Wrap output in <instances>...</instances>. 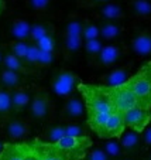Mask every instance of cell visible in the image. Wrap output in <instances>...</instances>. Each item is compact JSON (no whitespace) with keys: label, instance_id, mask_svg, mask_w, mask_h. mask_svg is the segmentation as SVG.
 <instances>
[{"label":"cell","instance_id":"cell-18","mask_svg":"<svg viewBox=\"0 0 151 160\" xmlns=\"http://www.w3.org/2000/svg\"><path fill=\"white\" fill-rule=\"evenodd\" d=\"M33 99V92L28 87H20L12 91V105L14 113H21L23 111L28 109Z\"/></svg>","mask_w":151,"mask_h":160},{"label":"cell","instance_id":"cell-30","mask_svg":"<svg viewBox=\"0 0 151 160\" xmlns=\"http://www.w3.org/2000/svg\"><path fill=\"white\" fill-rule=\"evenodd\" d=\"M82 27H83V18L78 16H71L62 28V34L69 36H82Z\"/></svg>","mask_w":151,"mask_h":160},{"label":"cell","instance_id":"cell-38","mask_svg":"<svg viewBox=\"0 0 151 160\" xmlns=\"http://www.w3.org/2000/svg\"><path fill=\"white\" fill-rule=\"evenodd\" d=\"M65 129H67V136H82V135H86L85 128L81 126L78 122H69V123H65Z\"/></svg>","mask_w":151,"mask_h":160},{"label":"cell","instance_id":"cell-40","mask_svg":"<svg viewBox=\"0 0 151 160\" xmlns=\"http://www.w3.org/2000/svg\"><path fill=\"white\" fill-rule=\"evenodd\" d=\"M4 9H6V2H4V0H0V16L3 14Z\"/></svg>","mask_w":151,"mask_h":160},{"label":"cell","instance_id":"cell-29","mask_svg":"<svg viewBox=\"0 0 151 160\" xmlns=\"http://www.w3.org/2000/svg\"><path fill=\"white\" fill-rule=\"evenodd\" d=\"M103 48V42L99 38L95 40H88V41H83V50L85 54H86V60H88L89 65L96 60V57L99 55V52Z\"/></svg>","mask_w":151,"mask_h":160},{"label":"cell","instance_id":"cell-7","mask_svg":"<svg viewBox=\"0 0 151 160\" xmlns=\"http://www.w3.org/2000/svg\"><path fill=\"white\" fill-rule=\"evenodd\" d=\"M83 116H86V108H85L83 98L81 97V94H73L72 97L67 98L58 113L59 122H64V123L79 122L81 119H83Z\"/></svg>","mask_w":151,"mask_h":160},{"label":"cell","instance_id":"cell-27","mask_svg":"<svg viewBox=\"0 0 151 160\" xmlns=\"http://www.w3.org/2000/svg\"><path fill=\"white\" fill-rule=\"evenodd\" d=\"M28 143H7L0 154L2 160H24Z\"/></svg>","mask_w":151,"mask_h":160},{"label":"cell","instance_id":"cell-19","mask_svg":"<svg viewBox=\"0 0 151 160\" xmlns=\"http://www.w3.org/2000/svg\"><path fill=\"white\" fill-rule=\"evenodd\" d=\"M83 48V38L82 36H69L62 34V44H61V54L65 60H71Z\"/></svg>","mask_w":151,"mask_h":160},{"label":"cell","instance_id":"cell-43","mask_svg":"<svg viewBox=\"0 0 151 160\" xmlns=\"http://www.w3.org/2000/svg\"><path fill=\"white\" fill-rule=\"evenodd\" d=\"M3 149H4V146L2 145V142H0V154H2V152H3Z\"/></svg>","mask_w":151,"mask_h":160},{"label":"cell","instance_id":"cell-24","mask_svg":"<svg viewBox=\"0 0 151 160\" xmlns=\"http://www.w3.org/2000/svg\"><path fill=\"white\" fill-rule=\"evenodd\" d=\"M100 38L105 41H115L123 33V27L117 21H100L99 23Z\"/></svg>","mask_w":151,"mask_h":160},{"label":"cell","instance_id":"cell-44","mask_svg":"<svg viewBox=\"0 0 151 160\" xmlns=\"http://www.w3.org/2000/svg\"><path fill=\"white\" fill-rule=\"evenodd\" d=\"M119 160H134V159H127L126 157V159H119Z\"/></svg>","mask_w":151,"mask_h":160},{"label":"cell","instance_id":"cell-5","mask_svg":"<svg viewBox=\"0 0 151 160\" xmlns=\"http://www.w3.org/2000/svg\"><path fill=\"white\" fill-rule=\"evenodd\" d=\"M126 54V45L123 42H110L103 45L102 51L96 57V60L91 64V67L96 70H107L113 68Z\"/></svg>","mask_w":151,"mask_h":160},{"label":"cell","instance_id":"cell-28","mask_svg":"<svg viewBox=\"0 0 151 160\" xmlns=\"http://www.w3.org/2000/svg\"><path fill=\"white\" fill-rule=\"evenodd\" d=\"M102 149L109 154L113 160L115 159H120V157L126 156L123 148H121V143L119 140V138H113V139H105V142L102 143Z\"/></svg>","mask_w":151,"mask_h":160},{"label":"cell","instance_id":"cell-39","mask_svg":"<svg viewBox=\"0 0 151 160\" xmlns=\"http://www.w3.org/2000/svg\"><path fill=\"white\" fill-rule=\"evenodd\" d=\"M143 149H151V123L141 132Z\"/></svg>","mask_w":151,"mask_h":160},{"label":"cell","instance_id":"cell-13","mask_svg":"<svg viewBox=\"0 0 151 160\" xmlns=\"http://www.w3.org/2000/svg\"><path fill=\"white\" fill-rule=\"evenodd\" d=\"M131 75H133L131 65L117 67V68L109 70L105 75L100 77V84L105 87H119V85L126 84Z\"/></svg>","mask_w":151,"mask_h":160},{"label":"cell","instance_id":"cell-45","mask_svg":"<svg viewBox=\"0 0 151 160\" xmlns=\"http://www.w3.org/2000/svg\"><path fill=\"white\" fill-rule=\"evenodd\" d=\"M0 160H2V157H0Z\"/></svg>","mask_w":151,"mask_h":160},{"label":"cell","instance_id":"cell-6","mask_svg":"<svg viewBox=\"0 0 151 160\" xmlns=\"http://www.w3.org/2000/svg\"><path fill=\"white\" fill-rule=\"evenodd\" d=\"M31 143H33L40 160H82L81 157L72 154L71 152L59 148L57 143H50L40 139H35Z\"/></svg>","mask_w":151,"mask_h":160},{"label":"cell","instance_id":"cell-26","mask_svg":"<svg viewBox=\"0 0 151 160\" xmlns=\"http://www.w3.org/2000/svg\"><path fill=\"white\" fill-rule=\"evenodd\" d=\"M64 136H67V129H65V123L59 122V123H48L44 130H42V139L50 143H57L61 140Z\"/></svg>","mask_w":151,"mask_h":160},{"label":"cell","instance_id":"cell-3","mask_svg":"<svg viewBox=\"0 0 151 160\" xmlns=\"http://www.w3.org/2000/svg\"><path fill=\"white\" fill-rule=\"evenodd\" d=\"M55 102L51 98L50 92L44 88H37L33 92V99L28 106V116L34 122L41 123H52L57 118Z\"/></svg>","mask_w":151,"mask_h":160},{"label":"cell","instance_id":"cell-11","mask_svg":"<svg viewBox=\"0 0 151 160\" xmlns=\"http://www.w3.org/2000/svg\"><path fill=\"white\" fill-rule=\"evenodd\" d=\"M3 133L10 140H23L31 133V125L28 121L21 118H10L3 125Z\"/></svg>","mask_w":151,"mask_h":160},{"label":"cell","instance_id":"cell-10","mask_svg":"<svg viewBox=\"0 0 151 160\" xmlns=\"http://www.w3.org/2000/svg\"><path fill=\"white\" fill-rule=\"evenodd\" d=\"M57 145L65 150L71 152L72 154L81 157L83 160L85 154L92 148V139L88 135L82 136H64L61 140H58Z\"/></svg>","mask_w":151,"mask_h":160},{"label":"cell","instance_id":"cell-4","mask_svg":"<svg viewBox=\"0 0 151 160\" xmlns=\"http://www.w3.org/2000/svg\"><path fill=\"white\" fill-rule=\"evenodd\" d=\"M81 82L82 81L73 71L67 70V68H61V70H57L52 74L50 87H51V91L57 97L67 99V98L72 97L73 94L78 92V87Z\"/></svg>","mask_w":151,"mask_h":160},{"label":"cell","instance_id":"cell-36","mask_svg":"<svg viewBox=\"0 0 151 160\" xmlns=\"http://www.w3.org/2000/svg\"><path fill=\"white\" fill-rule=\"evenodd\" d=\"M83 160H113V159L103 150L102 146H97V148L89 149L86 152V154H85Z\"/></svg>","mask_w":151,"mask_h":160},{"label":"cell","instance_id":"cell-34","mask_svg":"<svg viewBox=\"0 0 151 160\" xmlns=\"http://www.w3.org/2000/svg\"><path fill=\"white\" fill-rule=\"evenodd\" d=\"M34 44H35L40 50L55 52V50H57V40H55V33L54 34H48V36H45V37H42L41 40H38V41L34 42Z\"/></svg>","mask_w":151,"mask_h":160},{"label":"cell","instance_id":"cell-25","mask_svg":"<svg viewBox=\"0 0 151 160\" xmlns=\"http://www.w3.org/2000/svg\"><path fill=\"white\" fill-rule=\"evenodd\" d=\"M55 27L51 21L47 20H40L31 24V31H30V42H37L41 40L42 37L48 36V34H54Z\"/></svg>","mask_w":151,"mask_h":160},{"label":"cell","instance_id":"cell-33","mask_svg":"<svg viewBox=\"0 0 151 160\" xmlns=\"http://www.w3.org/2000/svg\"><path fill=\"white\" fill-rule=\"evenodd\" d=\"M52 0H26V6L34 13L44 14L51 9Z\"/></svg>","mask_w":151,"mask_h":160},{"label":"cell","instance_id":"cell-35","mask_svg":"<svg viewBox=\"0 0 151 160\" xmlns=\"http://www.w3.org/2000/svg\"><path fill=\"white\" fill-rule=\"evenodd\" d=\"M110 2H117V0H76V7L81 10H95Z\"/></svg>","mask_w":151,"mask_h":160},{"label":"cell","instance_id":"cell-37","mask_svg":"<svg viewBox=\"0 0 151 160\" xmlns=\"http://www.w3.org/2000/svg\"><path fill=\"white\" fill-rule=\"evenodd\" d=\"M54 61H55V52L40 50V52H38V67L41 68V70L42 68L50 67Z\"/></svg>","mask_w":151,"mask_h":160},{"label":"cell","instance_id":"cell-22","mask_svg":"<svg viewBox=\"0 0 151 160\" xmlns=\"http://www.w3.org/2000/svg\"><path fill=\"white\" fill-rule=\"evenodd\" d=\"M24 85H26L24 75H21V74L16 72V71L7 70L4 67H2V70H0V87L13 91V89H16V88L24 87Z\"/></svg>","mask_w":151,"mask_h":160},{"label":"cell","instance_id":"cell-1","mask_svg":"<svg viewBox=\"0 0 151 160\" xmlns=\"http://www.w3.org/2000/svg\"><path fill=\"white\" fill-rule=\"evenodd\" d=\"M78 92L83 98L85 108H86V118L97 115V113L115 112L112 102L109 99L107 87H105V85H93L81 82L78 87Z\"/></svg>","mask_w":151,"mask_h":160},{"label":"cell","instance_id":"cell-9","mask_svg":"<svg viewBox=\"0 0 151 160\" xmlns=\"http://www.w3.org/2000/svg\"><path fill=\"white\" fill-rule=\"evenodd\" d=\"M123 119L126 128L141 133L151 123V109L134 106V108H130L126 112H123Z\"/></svg>","mask_w":151,"mask_h":160},{"label":"cell","instance_id":"cell-32","mask_svg":"<svg viewBox=\"0 0 151 160\" xmlns=\"http://www.w3.org/2000/svg\"><path fill=\"white\" fill-rule=\"evenodd\" d=\"M28 47H30V41H26V40H13L9 44V51L13 52L14 55H17L21 60H24L26 55H27Z\"/></svg>","mask_w":151,"mask_h":160},{"label":"cell","instance_id":"cell-8","mask_svg":"<svg viewBox=\"0 0 151 160\" xmlns=\"http://www.w3.org/2000/svg\"><path fill=\"white\" fill-rule=\"evenodd\" d=\"M107 94H109V99L115 112L123 113L127 109L137 106L136 98L126 84L119 85V87H107Z\"/></svg>","mask_w":151,"mask_h":160},{"label":"cell","instance_id":"cell-42","mask_svg":"<svg viewBox=\"0 0 151 160\" xmlns=\"http://www.w3.org/2000/svg\"><path fill=\"white\" fill-rule=\"evenodd\" d=\"M144 160H151V152H150V153H148V154H147V156H145V157H144Z\"/></svg>","mask_w":151,"mask_h":160},{"label":"cell","instance_id":"cell-23","mask_svg":"<svg viewBox=\"0 0 151 160\" xmlns=\"http://www.w3.org/2000/svg\"><path fill=\"white\" fill-rule=\"evenodd\" d=\"M12 91L0 87V125H3L10 118H13Z\"/></svg>","mask_w":151,"mask_h":160},{"label":"cell","instance_id":"cell-31","mask_svg":"<svg viewBox=\"0 0 151 160\" xmlns=\"http://www.w3.org/2000/svg\"><path fill=\"white\" fill-rule=\"evenodd\" d=\"M82 38H83V41H88V40H95V38H100L99 24H96L93 20H89V18H83V27H82Z\"/></svg>","mask_w":151,"mask_h":160},{"label":"cell","instance_id":"cell-12","mask_svg":"<svg viewBox=\"0 0 151 160\" xmlns=\"http://www.w3.org/2000/svg\"><path fill=\"white\" fill-rule=\"evenodd\" d=\"M126 130V123L123 119V113L120 112H112L109 119L106 121L105 126L102 128L97 138L100 139H113V138H120L121 133Z\"/></svg>","mask_w":151,"mask_h":160},{"label":"cell","instance_id":"cell-14","mask_svg":"<svg viewBox=\"0 0 151 160\" xmlns=\"http://www.w3.org/2000/svg\"><path fill=\"white\" fill-rule=\"evenodd\" d=\"M95 18L99 21H119L126 17L123 6L117 2H110L93 10Z\"/></svg>","mask_w":151,"mask_h":160},{"label":"cell","instance_id":"cell-16","mask_svg":"<svg viewBox=\"0 0 151 160\" xmlns=\"http://www.w3.org/2000/svg\"><path fill=\"white\" fill-rule=\"evenodd\" d=\"M130 48L137 57H151V31L140 30L130 40Z\"/></svg>","mask_w":151,"mask_h":160},{"label":"cell","instance_id":"cell-20","mask_svg":"<svg viewBox=\"0 0 151 160\" xmlns=\"http://www.w3.org/2000/svg\"><path fill=\"white\" fill-rule=\"evenodd\" d=\"M127 9L137 20H151V0H127Z\"/></svg>","mask_w":151,"mask_h":160},{"label":"cell","instance_id":"cell-15","mask_svg":"<svg viewBox=\"0 0 151 160\" xmlns=\"http://www.w3.org/2000/svg\"><path fill=\"white\" fill-rule=\"evenodd\" d=\"M3 67L7 70L16 71V72L21 74V75H37L40 72V70L31 67L30 64H27L24 60L18 58L17 55H14L13 52H10L9 50L4 51V57H3Z\"/></svg>","mask_w":151,"mask_h":160},{"label":"cell","instance_id":"cell-21","mask_svg":"<svg viewBox=\"0 0 151 160\" xmlns=\"http://www.w3.org/2000/svg\"><path fill=\"white\" fill-rule=\"evenodd\" d=\"M31 23L26 18H13L9 24V34L13 40H26L30 41Z\"/></svg>","mask_w":151,"mask_h":160},{"label":"cell","instance_id":"cell-2","mask_svg":"<svg viewBox=\"0 0 151 160\" xmlns=\"http://www.w3.org/2000/svg\"><path fill=\"white\" fill-rule=\"evenodd\" d=\"M136 98L137 106L151 109V62L144 64L126 82Z\"/></svg>","mask_w":151,"mask_h":160},{"label":"cell","instance_id":"cell-17","mask_svg":"<svg viewBox=\"0 0 151 160\" xmlns=\"http://www.w3.org/2000/svg\"><path fill=\"white\" fill-rule=\"evenodd\" d=\"M121 143V148H123L124 153L127 154H136L140 152V148H143V143H141V133L136 132L133 129H129L126 128L121 136L119 138Z\"/></svg>","mask_w":151,"mask_h":160},{"label":"cell","instance_id":"cell-41","mask_svg":"<svg viewBox=\"0 0 151 160\" xmlns=\"http://www.w3.org/2000/svg\"><path fill=\"white\" fill-rule=\"evenodd\" d=\"M3 57H4V51L3 48H0V67H3Z\"/></svg>","mask_w":151,"mask_h":160}]
</instances>
